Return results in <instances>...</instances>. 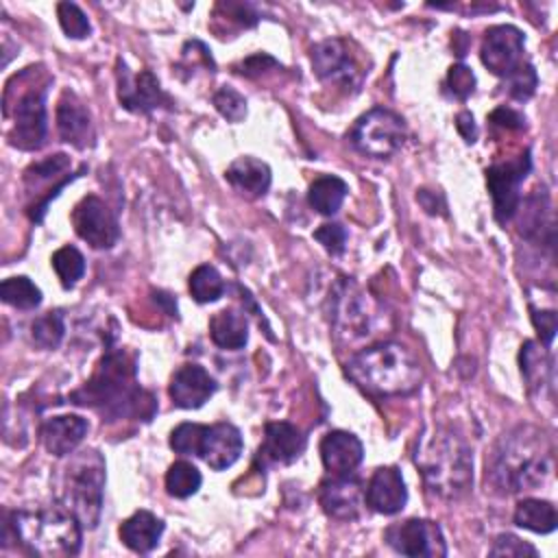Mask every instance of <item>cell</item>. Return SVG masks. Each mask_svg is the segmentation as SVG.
Wrapping results in <instances>:
<instances>
[{
    "instance_id": "cell-8",
    "label": "cell",
    "mask_w": 558,
    "mask_h": 558,
    "mask_svg": "<svg viewBox=\"0 0 558 558\" xmlns=\"http://www.w3.org/2000/svg\"><path fill=\"white\" fill-rule=\"evenodd\" d=\"M405 135L408 129L399 113L386 107H373L355 120L347 137L357 153L375 159H386L403 146Z\"/></svg>"
},
{
    "instance_id": "cell-19",
    "label": "cell",
    "mask_w": 558,
    "mask_h": 558,
    "mask_svg": "<svg viewBox=\"0 0 558 558\" xmlns=\"http://www.w3.org/2000/svg\"><path fill=\"white\" fill-rule=\"evenodd\" d=\"M57 131L63 142L72 144L78 150L94 146L96 131L92 116L74 92L65 89L57 102Z\"/></svg>"
},
{
    "instance_id": "cell-5",
    "label": "cell",
    "mask_w": 558,
    "mask_h": 558,
    "mask_svg": "<svg viewBox=\"0 0 558 558\" xmlns=\"http://www.w3.org/2000/svg\"><path fill=\"white\" fill-rule=\"evenodd\" d=\"M31 554L41 558H68L81 551L83 525L63 506L15 510L7 523Z\"/></svg>"
},
{
    "instance_id": "cell-11",
    "label": "cell",
    "mask_w": 558,
    "mask_h": 558,
    "mask_svg": "<svg viewBox=\"0 0 558 558\" xmlns=\"http://www.w3.org/2000/svg\"><path fill=\"white\" fill-rule=\"evenodd\" d=\"M384 538L397 554L412 558H438L447 554L440 525L427 519H405L401 523H392L384 532Z\"/></svg>"
},
{
    "instance_id": "cell-26",
    "label": "cell",
    "mask_w": 558,
    "mask_h": 558,
    "mask_svg": "<svg viewBox=\"0 0 558 558\" xmlns=\"http://www.w3.org/2000/svg\"><path fill=\"white\" fill-rule=\"evenodd\" d=\"M225 179L242 196L259 198V196H264L268 192L272 177H270L268 163H264V161H259L255 157H240V159H235L227 168Z\"/></svg>"
},
{
    "instance_id": "cell-24",
    "label": "cell",
    "mask_w": 558,
    "mask_h": 558,
    "mask_svg": "<svg viewBox=\"0 0 558 558\" xmlns=\"http://www.w3.org/2000/svg\"><path fill=\"white\" fill-rule=\"evenodd\" d=\"M519 364L525 386L534 397L543 399L545 392L554 390V364L545 344L525 340L519 351Z\"/></svg>"
},
{
    "instance_id": "cell-9",
    "label": "cell",
    "mask_w": 558,
    "mask_h": 558,
    "mask_svg": "<svg viewBox=\"0 0 558 558\" xmlns=\"http://www.w3.org/2000/svg\"><path fill=\"white\" fill-rule=\"evenodd\" d=\"M4 116L13 118L9 144L20 150H39L48 131L46 87H28L15 96V102L4 107Z\"/></svg>"
},
{
    "instance_id": "cell-20",
    "label": "cell",
    "mask_w": 558,
    "mask_h": 558,
    "mask_svg": "<svg viewBox=\"0 0 558 558\" xmlns=\"http://www.w3.org/2000/svg\"><path fill=\"white\" fill-rule=\"evenodd\" d=\"M305 445L307 438L296 425L288 421L266 423L257 458L266 464H292L296 458H301Z\"/></svg>"
},
{
    "instance_id": "cell-1",
    "label": "cell",
    "mask_w": 558,
    "mask_h": 558,
    "mask_svg": "<svg viewBox=\"0 0 558 558\" xmlns=\"http://www.w3.org/2000/svg\"><path fill=\"white\" fill-rule=\"evenodd\" d=\"M72 403L96 410L102 421L113 418H144L157 410L155 397L137 384L135 360L122 349H107L94 375L83 388L70 395Z\"/></svg>"
},
{
    "instance_id": "cell-45",
    "label": "cell",
    "mask_w": 558,
    "mask_h": 558,
    "mask_svg": "<svg viewBox=\"0 0 558 558\" xmlns=\"http://www.w3.org/2000/svg\"><path fill=\"white\" fill-rule=\"evenodd\" d=\"M279 68V61L272 59L270 54L266 52H257L253 57H246L240 65H238V72L244 74V76H259L266 72V68Z\"/></svg>"
},
{
    "instance_id": "cell-28",
    "label": "cell",
    "mask_w": 558,
    "mask_h": 558,
    "mask_svg": "<svg viewBox=\"0 0 558 558\" xmlns=\"http://www.w3.org/2000/svg\"><path fill=\"white\" fill-rule=\"evenodd\" d=\"M514 523L534 534H549L558 525V514L551 501L545 499H521L514 508Z\"/></svg>"
},
{
    "instance_id": "cell-35",
    "label": "cell",
    "mask_w": 558,
    "mask_h": 558,
    "mask_svg": "<svg viewBox=\"0 0 558 558\" xmlns=\"http://www.w3.org/2000/svg\"><path fill=\"white\" fill-rule=\"evenodd\" d=\"M52 268L63 288H74L76 281L85 275V257L76 246H61L52 253Z\"/></svg>"
},
{
    "instance_id": "cell-47",
    "label": "cell",
    "mask_w": 558,
    "mask_h": 558,
    "mask_svg": "<svg viewBox=\"0 0 558 558\" xmlns=\"http://www.w3.org/2000/svg\"><path fill=\"white\" fill-rule=\"evenodd\" d=\"M456 129H458V133L462 135V140H464L466 144H473V142L477 140V124H475L473 113L460 111V113L456 116Z\"/></svg>"
},
{
    "instance_id": "cell-25",
    "label": "cell",
    "mask_w": 558,
    "mask_h": 558,
    "mask_svg": "<svg viewBox=\"0 0 558 558\" xmlns=\"http://www.w3.org/2000/svg\"><path fill=\"white\" fill-rule=\"evenodd\" d=\"M163 521L148 512V510H137L129 519L122 521L118 534L120 541L135 554H148L159 545V538L163 534Z\"/></svg>"
},
{
    "instance_id": "cell-44",
    "label": "cell",
    "mask_w": 558,
    "mask_h": 558,
    "mask_svg": "<svg viewBox=\"0 0 558 558\" xmlns=\"http://www.w3.org/2000/svg\"><path fill=\"white\" fill-rule=\"evenodd\" d=\"M530 312H532V323H534V329L538 331L541 344L549 347L556 336V327H558L556 312L554 310H536V307H530Z\"/></svg>"
},
{
    "instance_id": "cell-39",
    "label": "cell",
    "mask_w": 558,
    "mask_h": 558,
    "mask_svg": "<svg viewBox=\"0 0 558 558\" xmlns=\"http://www.w3.org/2000/svg\"><path fill=\"white\" fill-rule=\"evenodd\" d=\"M214 107L229 122H242L246 118V98L238 89H233L229 85H222L214 94Z\"/></svg>"
},
{
    "instance_id": "cell-12",
    "label": "cell",
    "mask_w": 558,
    "mask_h": 558,
    "mask_svg": "<svg viewBox=\"0 0 558 558\" xmlns=\"http://www.w3.org/2000/svg\"><path fill=\"white\" fill-rule=\"evenodd\" d=\"M525 52V39L523 33L512 24H497L490 26L484 35L480 57L482 63L495 74V76H510L514 70H519Z\"/></svg>"
},
{
    "instance_id": "cell-43",
    "label": "cell",
    "mask_w": 558,
    "mask_h": 558,
    "mask_svg": "<svg viewBox=\"0 0 558 558\" xmlns=\"http://www.w3.org/2000/svg\"><path fill=\"white\" fill-rule=\"evenodd\" d=\"M218 11H225V17H229V22H235L240 28H251L257 24V13L251 4H242V2H220L216 7Z\"/></svg>"
},
{
    "instance_id": "cell-17",
    "label": "cell",
    "mask_w": 558,
    "mask_h": 558,
    "mask_svg": "<svg viewBox=\"0 0 558 558\" xmlns=\"http://www.w3.org/2000/svg\"><path fill=\"white\" fill-rule=\"evenodd\" d=\"M216 379L201 364H183L170 377V399L177 408L196 410L216 392Z\"/></svg>"
},
{
    "instance_id": "cell-37",
    "label": "cell",
    "mask_w": 558,
    "mask_h": 558,
    "mask_svg": "<svg viewBox=\"0 0 558 558\" xmlns=\"http://www.w3.org/2000/svg\"><path fill=\"white\" fill-rule=\"evenodd\" d=\"M536 85H538V76L530 61H525L519 70H514L510 76L504 78V87L508 96L519 102H525L527 98H532V94L536 92Z\"/></svg>"
},
{
    "instance_id": "cell-42",
    "label": "cell",
    "mask_w": 558,
    "mask_h": 558,
    "mask_svg": "<svg viewBox=\"0 0 558 558\" xmlns=\"http://www.w3.org/2000/svg\"><path fill=\"white\" fill-rule=\"evenodd\" d=\"M488 554H490V556H517V558H519V556H532V558L538 556L536 547H532L530 543L521 541V538L514 536V534H499V536L495 538L493 547L488 549Z\"/></svg>"
},
{
    "instance_id": "cell-30",
    "label": "cell",
    "mask_w": 558,
    "mask_h": 558,
    "mask_svg": "<svg viewBox=\"0 0 558 558\" xmlns=\"http://www.w3.org/2000/svg\"><path fill=\"white\" fill-rule=\"evenodd\" d=\"M68 170H70V157L68 155H63V153L50 155V157H46L41 161H35V163H31L26 168L24 185L35 192L37 185H41V183H48V181H57L59 183V181H65L70 177H76L72 172L68 174Z\"/></svg>"
},
{
    "instance_id": "cell-18",
    "label": "cell",
    "mask_w": 558,
    "mask_h": 558,
    "mask_svg": "<svg viewBox=\"0 0 558 558\" xmlns=\"http://www.w3.org/2000/svg\"><path fill=\"white\" fill-rule=\"evenodd\" d=\"M364 501L379 514H397L408 504V488L397 466H379L364 488Z\"/></svg>"
},
{
    "instance_id": "cell-32",
    "label": "cell",
    "mask_w": 558,
    "mask_h": 558,
    "mask_svg": "<svg viewBox=\"0 0 558 558\" xmlns=\"http://www.w3.org/2000/svg\"><path fill=\"white\" fill-rule=\"evenodd\" d=\"M201 471L187 460H177L166 471V490L177 499L192 497L201 488Z\"/></svg>"
},
{
    "instance_id": "cell-48",
    "label": "cell",
    "mask_w": 558,
    "mask_h": 558,
    "mask_svg": "<svg viewBox=\"0 0 558 558\" xmlns=\"http://www.w3.org/2000/svg\"><path fill=\"white\" fill-rule=\"evenodd\" d=\"M416 201L423 205V209H425L427 214H445V211H442V209H445V201H442V196L436 194V192L418 190Z\"/></svg>"
},
{
    "instance_id": "cell-13",
    "label": "cell",
    "mask_w": 558,
    "mask_h": 558,
    "mask_svg": "<svg viewBox=\"0 0 558 558\" xmlns=\"http://www.w3.org/2000/svg\"><path fill=\"white\" fill-rule=\"evenodd\" d=\"M72 225L76 235L92 248H111L120 238L113 211L96 194H89L76 203L72 211Z\"/></svg>"
},
{
    "instance_id": "cell-4",
    "label": "cell",
    "mask_w": 558,
    "mask_h": 558,
    "mask_svg": "<svg viewBox=\"0 0 558 558\" xmlns=\"http://www.w3.org/2000/svg\"><path fill=\"white\" fill-rule=\"evenodd\" d=\"M347 375L364 392L375 397H401L423 381V368L401 342H375L347 362Z\"/></svg>"
},
{
    "instance_id": "cell-33",
    "label": "cell",
    "mask_w": 558,
    "mask_h": 558,
    "mask_svg": "<svg viewBox=\"0 0 558 558\" xmlns=\"http://www.w3.org/2000/svg\"><path fill=\"white\" fill-rule=\"evenodd\" d=\"M0 296L7 305L17 310H35L41 303V290L24 275L4 279L0 283Z\"/></svg>"
},
{
    "instance_id": "cell-34",
    "label": "cell",
    "mask_w": 558,
    "mask_h": 558,
    "mask_svg": "<svg viewBox=\"0 0 558 558\" xmlns=\"http://www.w3.org/2000/svg\"><path fill=\"white\" fill-rule=\"evenodd\" d=\"M63 336H65V323L59 310H50L31 323V338L41 349H48V351L57 349Z\"/></svg>"
},
{
    "instance_id": "cell-27",
    "label": "cell",
    "mask_w": 558,
    "mask_h": 558,
    "mask_svg": "<svg viewBox=\"0 0 558 558\" xmlns=\"http://www.w3.org/2000/svg\"><path fill=\"white\" fill-rule=\"evenodd\" d=\"M209 338L216 347L238 351L248 340L246 316L238 310H220L209 318Z\"/></svg>"
},
{
    "instance_id": "cell-3",
    "label": "cell",
    "mask_w": 558,
    "mask_h": 558,
    "mask_svg": "<svg viewBox=\"0 0 558 558\" xmlns=\"http://www.w3.org/2000/svg\"><path fill=\"white\" fill-rule=\"evenodd\" d=\"M425 486L442 497L458 499L473 484V453L464 436L445 425H432L421 432L414 451Z\"/></svg>"
},
{
    "instance_id": "cell-38",
    "label": "cell",
    "mask_w": 558,
    "mask_h": 558,
    "mask_svg": "<svg viewBox=\"0 0 558 558\" xmlns=\"http://www.w3.org/2000/svg\"><path fill=\"white\" fill-rule=\"evenodd\" d=\"M57 17H59V24H61L63 33L72 39H85L92 31L87 15L74 2H59L57 4Z\"/></svg>"
},
{
    "instance_id": "cell-23",
    "label": "cell",
    "mask_w": 558,
    "mask_h": 558,
    "mask_svg": "<svg viewBox=\"0 0 558 558\" xmlns=\"http://www.w3.org/2000/svg\"><path fill=\"white\" fill-rule=\"evenodd\" d=\"M89 423L78 414H61L44 421L41 425V445L50 456L65 458L70 456L85 438Z\"/></svg>"
},
{
    "instance_id": "cell-21",
    "label": "cell",
    "mask_w": 558,
    "mask_h": 558,
    "mask_svg": "<svg viewBox=\"0 0 558 558\" xmlns=\"http://www.w3.org/2000/svg\"><path fill=\"white\" fill-rule=\"evenodd\" d=\"M318 451L323 466L329 475H349L360 466L364 458L362 440L344 429H333L325 434Z\"/></svg>"
},
{
    "instance_id": "cell-7",
    "label": "cell",
    "mask_w": 558,
    "mask_h": 558,
    "mask_svg": "<svg viewBox=\"0 0 558 558\" xmlns=\"http://www.w3.org/2000/svg\"><path fill=\"white\" fill-rule=\"evenodd\" d=\"M329 318L336 333L351 342L373 336L384 323V310L355 281L340 279L331 290Z\"/></svg>"
},
{
    "instance_id": "cell-15",
    "label": "cell",
    "mask_w": 558,
    "mask_h": 558,
    "mask_svg": "<svg viewBox=\"0 0 558 558\" xmlns=\"http://www.w3.org/2000/svg\"><path fill=\"white\" fill-rule=\"evenodd\" d=\"M318 501L323 510L340 521L360 517L364 501V486L355 475H329L318 486Z\"/></svg>"
},
{
    "instance_id": "cell-16",
    "label": "cell",
    "mask_w": 558,
    "mask_h": 558,
    "mask_svg": "<svg viewBox=\"0 0 558 558\" xmlns=\"http://www.w3.org/2000/svg\"><path fill=\"white\" fill-rule=\"evenodd\" d=\"M312 65L320 81L338 83L342 87L357 85L360 72L349 54V48L342 39H323L312 48Z\"/></svg>"
},
{
    "instance_id": "cell-31",
    "label": "cell",
    "mask_w": 558,
    "mask_h": 558,
    "mask_svg": "<svg viewBox=\"0 0 558 558\" xmlns=\"http://www.w3.org/2000/svg\"><path fill=\"white\" fill-rule=\"evenodd\" d=\"M187 288H190V294L194 296L196 303H214L227 290L225 279L220 277V272L211 264L196 266L192 270L190 279H187Z\"/></svg>"
},
{
    "instance_id": "cell-10",
    "label": "cell",
    "mask_w": 558,
    "mask_h": 558,
    "mask_svg": "<svg viewBox=\"0 0 558 558\" xmlns=\"http://www.w3.org/2000/svg\"><path fill=\"white\" fill-rule=\"evenodd\" d=\"M532 168L530 150H523L519 157L493 163L486 168V185L493 196V216L499 225H506L514 218L521 205V183L525 181Z\"/></svg>"
},
{
    "instance_id": "cell-40",
    "label": "cell",
    "mask_w": 558,
    "mask_h": 558,
    "mask_svg": "<svg viewBox=\"0 0 558 558\" xmlns=\"http://www.w3.org/2000/svg\"><path fill=\"white\" fill-rule=\"evenodd\" d=\"M447 92L456 98V100H466L473 92H475V74L469 65L464 63H453L447 72Z\"/></svg>"
},
{
    "instance_id": "cell-22",
    "label": "cell",
    "mask_w": 558,
    "mask_h": 558,
    "mask_svg": "<svg viewBox=\"0 0 558 558\" xmlns=\"http://www.w3.org/2000/svg\"><path fill=\"white\" fill-rule=\"evenodd\" d=\"M242 447H244V440L235 425L225 423V421L214 423V425H207L201 458L209 464V469L225 471L238 462Z\"/></svg>"
},
{
    "instance_id": "cell-14",
    "label": "cell",
    "mask_w": 558,
    "mask_h": 558,
    "mask_svg": "<svg viewBox=\"0 0 558 558\" xmlns=\"http://www.w3.org/2000/svg\"><path fill=\"white\" fill-rule=\"evenodd\" d=\"M116 78H118V100L124 109L133 113H148L166 100V94L150 70H142L133 74L129 65L122 59H118Z\"/></svg>"
},
{
    "instance_id": "cell-6",
    "label": "cell",
    "mask_w": 558,
    "mask_h": 558,
    "mask_svg": "<svg viewBox=\"0 0 558 558\" xmlns=\"http://www.w3.org/2000/svg\"><path fill=\"white\" fill-rule=\"evenodd\" d=\"M105 497V458L96 449L72 451L70 460L59 469L57 501L83 530H94L100 521Z\"/></svg>"
},
{
    "instance_id": "cell-2",
    "label": "cell",
    "mask_w": 558,
    "mask_h": 558,
    "mask_svg": "<svg viewBox=\"0 0 558 558\" xmlns=\"http://www.w3.org/2000/svg\"><path fill=\"white\" fill-rule=\"evenodd\" d=\"M551 471L554 447L534 425L504 434L486 460V482L501 495L534 490L551 477Z\"/></svg>"
},
{
    "instance_id": "cell-29",
    "label": "cell",
    "mask_w": 558,
    "mask_h": 558,
    "mask_svg": "<svg viewBox=\"0 0 558 558\" xmlns=\"http://www.w3.org/2000/svg\"><path fill=\"white\" fill-rule=\"evenodd\" d=\"M349 194V185L333 174H323L312 181L307 190V203L323 216H333Z\"/></svg>"
},
{
    "instance_id": "cell-46",
    "label": "cell",
    "mask_w": 558,
    "mask_h": 558,
    "mask_svg": "<svg viewBox=\"0 0 558 558\" xmlns=\"http://www.w3.org/2000/svg\"><path fill=\"white\" fill-rule=\"evenodd\" d=\"M488 120H490L493 124L501 126V129H523V126H525V118H523L519 111L510 109V107H497V109L488 116Z\"/></svg>"
},
{
    "instance_id": "cell-36",
    "label": "cell",
    "mask_w": 558,
    "mask_h": 558,
    "mask_svg": "<svg viewBox=\"0 0 558 558\" xmlns=\"http://www.w3.org/2000/svg\"><path fill=\"white\" fill-rule=\"evenodd\" d=\"M207 434V425L201 423H179L170 432V447L181 456H196L201 458L203 440Z\"/></svg>"
},
{
    "instance_id": "cell-41",
    "label": "cell",
    "mask_w": 558,
    "mask_h": 558,
    "mask_svg": "<svg viewBox=\"0 0 558 558\" xmlns=\"http://www.w3.org/2000/svg\"><path fill=\"white\" fill-rule=\"evenodd\" d=\"M314 240L329 253V255H340L347 246V229L338 222H327L320 225L314 231Z\"/></svg>"
}]
</instances>
